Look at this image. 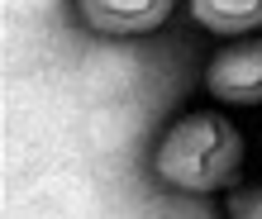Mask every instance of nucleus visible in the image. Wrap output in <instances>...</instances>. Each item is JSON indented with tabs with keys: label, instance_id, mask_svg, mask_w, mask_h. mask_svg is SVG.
I'll list each match as a JSON object with an SVG mask.
<instances>
[{
	"label": "nucleus",
	"instance_id": "obj_1",
	"mask_svg": "<svg viewBox=\"0 0 262 219\" xmlns=\"http://www.w3.org/2000/svg\"><path fill=\"white\" fill-rule=\"evenodd\" d=\"M243 129L229 119L220 105H191L162 124V134L152 138L148 171L152 181L167 186L177 195H214L229 191L243 171Z\"/></svg>",
	"mask_w": 262,
	"mask_h": 219
},
{
	"label": "nucleus",
	"instance_id": "obj_2",
	"mask_svg": "<svg viewBox=\"0 0 262 219\" xmlns=\"http://www.w3.org/2000/svg\"><path fill=\"white\" fill-rule=\"evenodd\" d=\"M200 91L220 110H253L262 105V34L224 38L220 53L200 67Z\"/></svg>",
	"mask_w": 262,
	"mask_h": 219
},
{
	"label": "nucleus",
	"instance_id": "obj_3",
	"mask_svg": "<svg viewBox=\"0 0 262 219\" xmlns=\"http://www.w3.org/2000/svg\"><path fill=\"white\" fill-rule=\"evenodd\" d=\"M177 0H72V19L100 38H143L172 19Z\"/></svg>",
	"mask_w": 262,
	"mask_h": 219
},
{
	"label": "nucleus",
	"instance_id": "obj_4",
	"mask_svg": "<svg viewBox=\"0 0 262 219\" xmlns=\"http://www.w3.org/2000/svg\"><path fill=\"white\" fill-rule=\"evenodd\" d=\"M191 24L214 38L262 34V0H191Z\"/></svg>",
	"mask_w": 262,
	"mask_h": 219
},
{
	"label": "nucleus",
	"instance_id": "obj_5",
	"mask_svg": "<svg viewBox=\"0 0 262 219\" xmlns=\"http://www.w3.org/2000/svg\"><path fill=\"white\" fill-rule=\"evenodd\" d=\"M224 219H262V181L234 186L224 195Z\"/></svg>",
	"mask_w": 262,
	"mask_h": 219
}]
</instances>
